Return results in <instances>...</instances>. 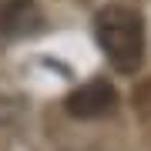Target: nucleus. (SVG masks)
I'll list each match as a JSON object with an SVG mask.
<instances>
[{
    "label": "nucleus",
    "instance_id": "nucleus-1",
    "mask_svg": "<svg viewBox=\"0 0 151 151\" xmlns=\"http://www.w3.org/2000/svg\"><path fill=\"white\" fill-rule=\"evenodd\" d=\"M94 34L114 70L134 74L141 67V60H145V20L138 10L121 7V4L101 7L94 17Z\"/></svg>",
    "mask_w": 151,
    "mask_h": 151
},
{
    "label": "nucleus",
    "instance_id": "nucleus-4",
    "mask_svg": "<svg viewBox=\"0 0 151 151\" xmlns=\"http://www.w3.org/2000/svg\"><path fill=\"white\" fill-rule=\"evenodd\" d=\"M134 111L141 114V118H148V114H151V77L134 87Z\"/></svg>",
    "mask_w": 151,
    "mask_h": 151
},
{
    "label": "nucleus",
    "instance_id": "nucleus-2",
    "mask_svg": "<svg viewBox=\"0 0 151 151\" xmlns=\"http://www.w3.org/2000/svg\"><path fill=\"white\" fill-rule=\"evenodd\" d=\"M114 108H118V91H114V84L104 81V77H94V81L74 87V91L67 94V101H64V111L70 118H81V121L108 118Z\"/></svg>",
    "mask_w": 151,
    "mask_h": 151
},
{
    "label": "nucleus",
    "instance_id": "nucleus-3",
    "mask_svg": "<svg viewBox=\"0 0 151 151\" xmlns=\"http://www.w3.org/2000/svg\"><path fill=\"white\" fill-rule=\"evenodd\" d=\"M37 0H4L0 4V34L4 37H27L40 27Z\"/></svg>",
    "mask_w": 151,
    "mask_h": 151
}]
</instances>
